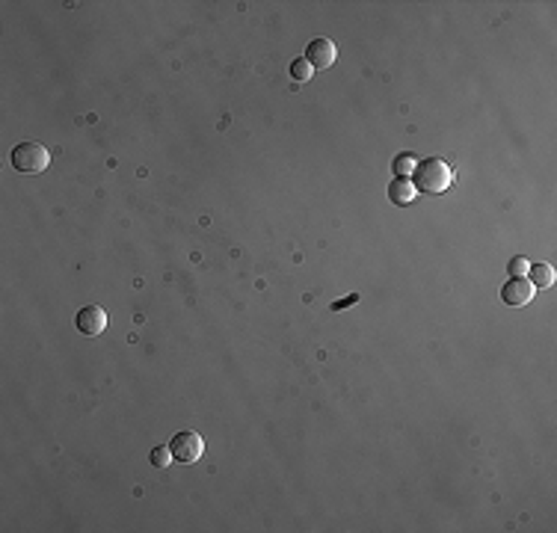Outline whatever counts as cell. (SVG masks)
<instances>
[{
	"mask_svg": "<svg viewBox=\"0 0 557 533\" xmlns=\"http://www.w3.org/2000/svg\"><path fill=\"white\" fill-rule=\"evenodd\" d=\"M356 303H359V293H350V296H344V300L332 303V311H344V308H350V305H356Z\"/></svg>",
	"mask_w": 557,
	"mask_h": 533,
	"instance_id": "obj_13",
	"label": "cell"
},
{
	"mask_svg": "<svg viewBox=\"0 0 557 533\" xmlns=\"http://www.w3.org/2000/svg\"><path fill=\"white\" fill-rule=\"evenodd\" d=\"M415 157H409V154H401V157H394V163H391V169H394V175L397 178H406L409 172H415Z\"/></svg>",
	"mask_w": 557,
	"mask_h": 533,
	"instance_id": "obj_10",
	"label": "cell"
},
{
	"mask_svg": "<svg viewBox=\"0 0 557 533\" xmlns=\"http://www.w3.org/2000/svg\"><path fill=\"white\" fill-rule=\"evenodd\" d=\"M528 267H531V264H528L525 258H513L507 270H510V275H528Z\"/></svg>",
	"mask_w": 557,
	"mask_h": 533,
	"instance_id": "obj_12",
	"label": "cell"
},
{
	"mask_svg": "<svg viewBox=\"0 0 557 533\" xmlns=\"http://www.w3.org/2000/svg\"><path fill=\"white\" fill-rule=\"evenodd\" d=\"M169 450H172V457L178 460V462H196L199 457L205 453V442H202V436L199 432H178V436L172 439V445H169Z\"/></svg>",
	"mask_w": 557,
	"mask_h": 533,
	"instance_id": "obj_3",
	"label": "cell"
},
{
	"mask_svg": "<svg viewBox=\"0 0 557 533\" xmlns=\"http://www.w3.org/2000/svg\"><path fill=\"white\" fill-rule=\"evenodd\" d=\"M291 77H293V81H300V83H306L308 77H311V66H308L306 56H296L293 63H291Z\"/></svg>",
	"mask_w": 557,
	"mask_h": 533,
	"instance_id": "obj_9",
	"label": "cell"
},
{
	"mask_svg": "<svg viewBox=\"0 0 557 533\" xmlns=\"http://www.w3.org/2000/svg\"><path fill=\"white\" fill-rule=\"evenodd\" d=\"M48 163H51V154L39 143H18L12 148V166L21 175H39L48 169Z\"/></svg>",
	"mask_w": 557,
	"mask_h": 533,
	"instance_id": "obj_2",
	"label": "cell"
},
{
	"mask_svg": "<svg viewBox=\"0 0 557 533\" xmlns=\"http://www.w3.org/2000/svg\"><path fill=\"white\" fill-rule=\"evenodd\" d=\"M77 329H81V335H86V338L101 335L107 329V314H104V308H98V305L81 308V314H77Z\"/></svg>",
	"mask_w": 557,
	"mask_h": 533,
	"instance_id": "obj_6",
	"label": "cell"
},
{
	"mask_svg": "<svg viewBox=\"0 0 557 533\" xmlns=\"http://www.w3.org/2000/svg\"><path fill=\"white\" fill-rule=\"evenodd\" d=\"M415 196H418V190H415V184L409 181V178H394V181L388 184V199L394 205H412Z\"/></svg>",
	"mask_w": 557,
	"mask_h": 533,
	"instance_id": "obj_7",
	"label": "cell"
},
{
	"mask_svg": "<svg viewBox=\"0 0 557 533\" xmlns=\"http://www.w3.org/2000/svg\"><path fill=\"white\" fill-rule=\"evenodd\" d=\"M303 56L308 59V66H311V68H329V66L335 63L338 51H335V42H332V39L321 36V39H311Z\"/></svg>",
	"mask_w": 557,
	"mask_h": 533,
	"instance_id": "obj_5",
	"label": "cell"
},
{
	"mask_svg": "<svg viewBox=\"0 0 557 533\" xmlns=\"http://www.w3.org/2000/svg\"><path fill=\"white\" fill-rule=\"evenodd\" d=\"M533 285L525 279V275H510V282L501 288V300L510 305V308H522L533 300Z\"/></svg>",
	"mask_w": 557,
	"mask_h": 533,
	"instance_id": "obj_4",
	"label": "cell"
},
{
	"mask_svg": "<svg viewBox=\"0 0 557 533\" xmlns=\"http://www.w3.org/2000/svg\"><path fill=\"white\" fill-rule=\"evenodd\" d=\"M172 460H175V457H172V450H169V447H164V445L151 450V465H154V468H166Z\"/></svg>",
	"mask_w": 557,
	"mask_h": 533,
	"instance_id": "obj_11",
	"label": "cell"
},
{
	"mask_svg": "<svg viewBox=\"0 0 557 533\" xmlns=\"http://www.w3.org/2000/svg\"><path fill=\"white\" fill-rule=\"evenodd\" d=\"M453 172L451 166L442 161V157H430V161H421V166H415V190L439 196L451 187Z\"/></svg>",
	"mask_w": 557,
	"mask_h": 533,
	"instance_id": "obj_1",
	"label": "cell"
},
{
	"mask_svg": "<svg viewBox=\"0 0 557 533\" xmlns=\"http://www.w3.org/2000/svg\"><path fill=\"white\" fill-rule=\"evenodd\" d=\"M554 279H557V273H554L551 264H531V267H528V282H531L533 288L548 290V288L554 285Z\"/></svg>",
	"mask_w": 557,
	"mask_h": 533,
	"instance_id": "obj_8",
	"label": "cell"
}]
</instances>
